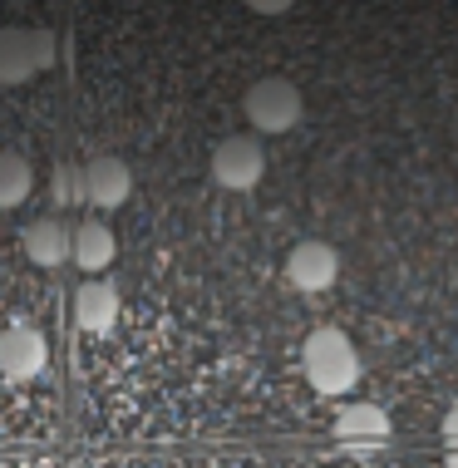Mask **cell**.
<instances>
[{
    "mask_svg": "<svg viewBox=\"0 0 458 468\" xmlns=\"http://www.w3.org/2000/svg\"><path fill=\"white\" fill-rule=\"evenodd\" d=\"M20 247H25V257H30L35 267H45V271L74 261V232L59 218H35L30 227H25Z\"/></svg>",
    "mask_w": 458,
    "mask_h": 468,
    "instance_id": "cell-8",
    "label": "cell"
},
{
    "mask_svg": "<svg viewBox=\"0 0 458 468\" xmlns=\"http://www.w3.org/2000/svg\"><path fill=\"white\" fill-rule=\"evenodd\" d=\"M449 468H458V449H449Z\"/></svg>",
    "mask_w": 458,
    "mask_h": 468,
    "instance_id": "cell-16",
    "label": "cell"
},
{
    "mask_svg": "<svg viewBox=\"0 0 458 468\" xmlns=\"http://www.w3.org/2000/svg\"><path fill=\"white\" fill-rule=\"evenodd\" d=\"M261 173H266V154L257 138L237 133L212 148V183L227 187V193H251L261 183Z\"/></svg>",
    "mask_w": 458,
    "mask_h": 468,
    "instance_id": "cell-4",
    "label": "cell"
},
{
    "mask_svg": "<svg viewBox=\"0 0 458 468\" xmlns=\"http://www.w3.org/2000/svg\"><path fill=\"white\" fill-rule=\"evenodd\" d=\"M301 365H305V379H311L315 395H346L360 379V356H355L350 335L336 331V325H321V331L305 335Z\"/></svg>",
    "mask_w": 458,
    "mask_h": 468,
    "instance_id": "cell-1",
    "label": "cell"
},
{
    "mask_svg": "<svg viewBox=\"0 0 458 468\" xmlns=\"http://www.w3.org/2000/svg\"><path fill=\"white\" fill-rule=\"evenodd\" d=\"M49 193H55V207H74V202H84V168H74V163H59V168H55V183H49Z\"/></svg>",
    "mask_w": 458,
    "mask_h": 468,
    "instance_id": "cell-13",
    "label": "cell"
},
{
    "mask_svg": "<svg viewBox=\"0 0 458 468\" xmlns=\"http://www.w3.org/2000/svg\"><path fill=\"white\" fill-rule=\"evenodd\" d=\"M129 193H133V173H129V163H123V158L99 154V158L84 163V202H89V207L113 212V207L129 202Z\"/></svg>",
    "mask_w": 458,
    "mask_h": 468,
    "instance_id": "cell-7",
    "label": "cell"
},
{
    "mask_svg": "<svg viewBox=\"0 0 458 468\" xmlns=\"http://www.w3.org/2000/svg\"><path fill=\"white\" fill-rule=\"evenodd\" d=\"M241 109H247V123L257 133H286L301 123L305 113V99L291 80H282V74H266V80H257L247 94H241Z\"/></svg>",
    "mask_w": 458,
    "mask_h": 468,
    "instance_id": "cell-3",
    "label": "cell"
},
{
    "mask_svg": "<svg viewBox=\"0 0 458 468\" xmlns=\"http://www.w3.org/2000/svg\"><path fill=\"white\" fill-rule=\"evenodd\" d=\"M113 251H119V242H113V232L104 222L89 218V222L74 227V267H80V271H89V276L104 271L113 261Z\"/></svg>",
    "mask_w": 458,
    "mask_h": 468,
    "instance_id": "cell-11",
    "label": "cell"
},
{
    "mask_svg": "<svg viewBox=\"0 0 458 468\" xmlns=\"http://www.w3.org/2000/svg\"><path fill=\"white\" fill-rule=\"evenodd\" d=\"M45 365H49V346L30 321H16L0 331V375L10 385H30L35 375H45Z\"/></svg>",
    "mask_w": 458,
    "mask_h": 468,
    "instance_id": "cell-5",
    "label": "cell"
},
{
    "mask_svg": "<svg viewBox=\"0 0 458 468\" xmlns=\"http://www.w3.org/2000/svg\"><path fill=\"white\" fill-rule=\"evenodd\" d=\"M340 276V251L330 242H296L286 257V286L305 291V296H315V291L336 286Z\"/></svg>",
    "mask_w": 458,
    "mask_h": 468,
    "instance_id": "cell-6",
    "label": "cell"
},
{
    "mask_svg": "<svg viewBox=\"0 0 458 468\" xmlns=\"http://www.w3.org/2000/svg\"><path fill=\"white\" fill-rule=\"evenodd\" d=\"M291 5H296V0H247L251 16H266V20H272V16H286Z\"/></svg>",
    "mask_w": 458,
    "mask_h": 468,
    "instance_id": "cell-14",
    "label": "cell"
},
{
    "mask_svg": "<svg viewBox=\"0 0 458 468\" xmlns=\"http://www.w3.org/2000/svg\"><path fill=\"white\" fill-rule=\"evenodd\" d=\"M74 325L89 335H109L119 325V286L113 282H84L74 291Z\"/></svg>",
    "mask_w": 458,
    "mask_h": 468,
    "instance_id": "cell-9",
    "label": "cell"
},
{
    "mask_svg": "<svg viewBox=\"0 0 458 468\" xmlns=\"http://www.w3.org/2000/svg\"><path fill=\"white\" fill-rule=\"evenodd\" d=\"M55 65V35L45 25H0V84L16 90Z\"/></svg>",
    "mask_w": 458,
    "mask_h": 468,
    "instance_id": "cell-2",
    "label": "cell"
},
{
    "mask_svg": "<svg viewBox=\"0 0 458 468\" xmlns=\"http://www.w3.org/2000/svg\"><path fill=\"white\" fill-rule=\"evenodd\" d=\"M443 449H458V410L443 420Z\"/></svg>",
    "mask_w": 458,
    "mask_h": 468,
    "instance_id": "cell-15",
    "label": "cell"
},
{
    "mask_svg": "<svg viewBox=\"0 0 458 468\" xmlns=\"http://www.w3.org/2000/svg\"><path fill=\"white\" fill-rule=\"evenodd\" d=\"M30 187H35L30 158L16 154V148H0V212L20 207V202L30 197Z\"/></svg>",
    "mask_w": 458,
    "mask_h": 468,
    "instance_id": "cell-12",
    "label": "cell"
},
{
    "mask_svg": "<svg viewBox=\"0 0 458 468\" xmlns=\"http://www.w3.org/2000/svg\"><path fill=\"white\" fill-rule=\"evenodd\" d=\"M336 439L355 453H370L379 444H389V414L379 404H350L336 420Z\"/></svg>",
    "mask_w": 458,
    "mask_h": 468,
    "instance_id": "cell-10",
    "label": "cell"
}]
</instances>
